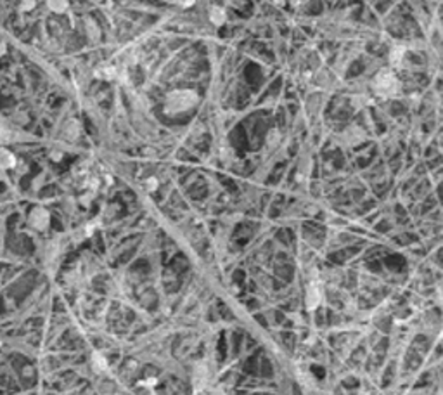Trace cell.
I'll list each match as a JSON object with an SVG mask.
<instances>
[{
    "instance_id": "obj_1",
    "label": "cell",
    "mask_w": 443,
    "mask_h": 395,
    "mask_svg": "<svg viewBox=\"0 0 443 395\" xmlns=\"http://www.w3.org/2000/svg\"><path fill=\"white\" fill-rule=\"evenodd\" d=\"M315 288H317V286H310V289H308V296H310V300L313 298V300H315L313 302V307H317V305L320 304V296H322V295H320V289H315Z\"/></svg>"
}]
</instances>
